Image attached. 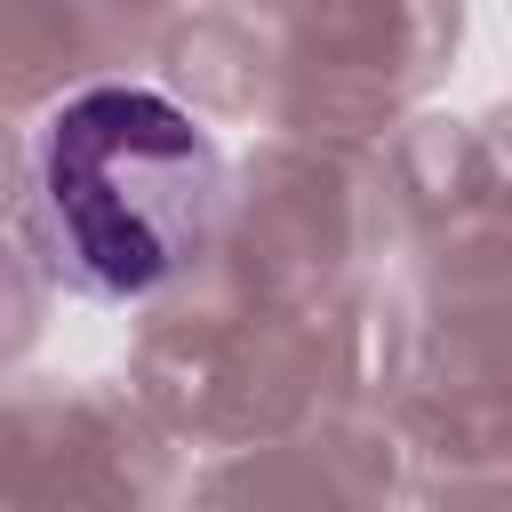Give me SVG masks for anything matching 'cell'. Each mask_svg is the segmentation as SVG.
Masks as SVG:
<instances>
[{"label":"cell","mask_w":512,"mask_h":512,"mask_svg":"<svg viewBox=\"0 0 512 512\" xmlns=\"http://www.w3.org/2000/svg\"><path fill=\"white\" fill-rule=\"evenodd\" d=\"M216 184V144L152 88H80L40 128V232L88 296H144L184 272Z\"/></svg>","instance_id":"cell-1"}]
</instances>
